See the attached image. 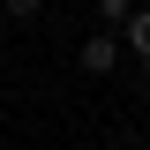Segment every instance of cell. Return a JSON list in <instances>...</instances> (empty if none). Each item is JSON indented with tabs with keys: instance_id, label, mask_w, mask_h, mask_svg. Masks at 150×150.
Masks as SVG:
<instances>
[{
	"instance_id": "3957f363",
	"label": "cell",
	"mask_w": 150,
	"mask_h": 150,
	"mask_svg": "<svg viewBox=\"0 0 150 150\" xmlns=\"http://www.w3.org/2000/svg\"><path fill=\"white\" fill-rule=\"evenodd\" d=\"M90 8H98V23H105V30H120V23L143 8V0H90Z\"/></svg>"
},
{
	"instance_id": "5b68a950",
	"label": "cell",
	"mask_w": 150,
	"mask_h": 150,
	"mask_svg": "<svg viewBox=\"0 0 150 150\" xmlns=\"http://www.w3.org/2000/svg\"><path fill=\"white\" fill-rule=\"evenodd\" d=\"M143 75H150V60H143Z\"/></svg>"
},
{
	"instance_id": "6da1fadb",
	"label": "cell",
	"mask_w": 150,
	"mask_h": 150,
	"mask_svg": "<svg viewBox=\"0 0 150 150\" xmlns=\"http://www.w3.org/2000/svg\"><path fill=\"white\" fill-rule=\"evenodd\" d=\"M75 68H83V75H112V68H120V38H112V30H90L83 45H75Z\"/></svg>"
},
{
	"instance_id": "7a4b0ae2",
	"label": "cell",
	"mask_w": 150,
	"mask_h": 150,
	"mask_svg": "<svg viewBox=\"0 0 150 150\" xmlns=\"http://www.w3.org/2000/svg\"><path fill=\"white\" fill-rule=\"evenodd\" d=\"M112 38H120V53H135V60H150V8H135V15L120 23Z\"/></svg>"
},
{
	"instance_id": "277c9868",
	"label": "cell",
	"mask_w": 150,
	"mask_h": 150,
	"mask_svg": "<svg viewBox=\"0 0 150 150\" xmlns=\"http://www.w3.org/2000/svg\"><path fill=\"white\" fill-rule=\"evenodd\" d=\"M0 8H8V15H15V23H30L38 8H45V0H0Z\"/></svg>"
}]
</instances>
